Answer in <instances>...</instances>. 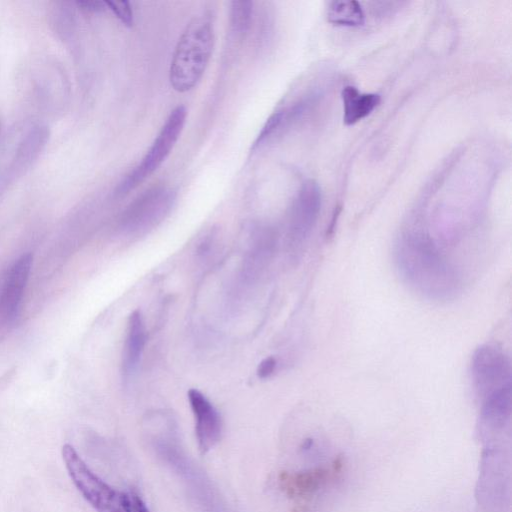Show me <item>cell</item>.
I'll use <instances>...</instances> for the list:
<instances>
[{
  "label": "cell",
  "mask_w": 512,
  "mask_h": 512,
  "mask_svg": "<svg viewBox=\"0 0 512 512\" xmlns=\"http://www.w3.org/2000/svg\"><path fill=\"white\" fill-rule=\"evenodd\" d=\"M175 199V192L166 186L146 190L123 212L121 230L130 237L146 234L169 214Z\"/></svg>",
  "instance_id": "277c9868"
},
{
  "label": "cell",
  "mask_w": 512,
  "mask_h": 512,
  "mask_svg": "<svg viewBox=\"0 0 512 512\" xmlns=\"http://www.w3.org/2000/svg\"><path fill=\"white\" fill-rule=\"evenodd\" d=\"M321 190L313 180L305 181L292 204L288 224L291 250L298 251L310 235L320 212Z\"/></svg>",
  "instance_id": "ba28073f"
},
{
  "label": "cell",
  "mask_w": 512,
  "mask_h": 512,
  "mask_svg": "<svg viewBox=\"0 0 512 512\" xmlns=\"http://www.w3.org/2000/svg\"><path fill=\"white\" fill-rule=\"evenodd\" d=\"M214 46V28L207 15L194 17L175 47L169 80L173 89L184 93L199 82L209 63Z\"/></svg>",
  "instance_id": "6da1fadb"
},
{
  "label": "cell",
  "mask_w": 512,
  "mask_h": 512,
  "mask_svg": "<svg viewBox=\"0 0 512 512\" xmlns=\"http://www.w3.org/2000/svg\"><path fill=\"white\" fill-rule=\"evenodd\" d=\"M77 5L85 11L89 12H101L105 9V2L98 0H81L77 1Z\"/></svg>",
  "instance_id": "ffe728a7"
},
{
  "label": "cell",
  "mask_w": 512,
  "mask_h": 512,
  "mask_svg": "<svg viewBox=\"0 0 512 512\" xmlns=\"http://www.w3.org/2000/svg\"><path fill=\"white\" fill-rule=\"evenodd\" d=\"M145 322L139 310L133 311L127 321L126 337L122 354V371L129 380L137 371L146 344Z\"/></svg>",
  "instance_id": "7c38bea8"
},
{
  "label": "cell",
  "mask_w": 512,
  "mask_h": 512,
  "mask_svg": "<svg viewBox=\"0 0 512 512\" xmlns=\"http://www.w3.org/2000/svg\"><path fill=\"white\" fill-rule=\"evenodd\" d=\"M340 207L336 208L334 213H333V216H332V219H331V222L327 228V231H326V237L327 238H330L332 237L333 233H334V230H335V227H336V222H337V219L339 217V214H340Z\"/></svg>",
  "instance_id": "44dd1931"
},
{
  "label": "cell",
  "mask_w": 512,
  "mask_h": 512,
  "mask_svg": "<svg viewBox=\"0 0 512 512\" xmlns=\"http://www.w3.org/2000/svg\"><path fill=\"white\" fill-rule=\"evenodd\" d=\"M31 265V254H24L10 268L0 294L1 322H10L17 316L29 279Z\"/></svg>",
  "instance_id": "30bf717a"
},
{
  "label": "cell",
  "mask_w": 512,
  "mask_h": 512,
  "mask_svg": "<svg viewBox=\"0 0 512 512\" xmlns=\"http://www.w3.org/2000/svg\"><path fill=\"white\" fill-rule=\"evenodd\" d=\"M509 462L502 448L489 443L485 448L477 485L479 503L488 511H501L509 489Z\"/></svg>",
  "instance_id": "8992f818"
},
{
  "label": "cell",
  "mask_w": 512,
  "mask_h": 512,
  "mask_svg": "<svg viewBox=\"0 0 512 512\" xmlns=\"http://www.w3.org/2000/svg\"><path fill=\"white\" fill-rule=\"evenodd\" d=\"M121 499L124 512H149L142 498L134 491L122 492Z\"/></svg>",
  "instance_id": "ac0fdd59"
},
{
  "label": "cell",
  "mask_w": 512,
  "mask_h": 512,
  "mask_svg": "<svg viewBox=\"0 0 512 512\" xmlns=\"http://www.w3.org/2000/svg\"><path fill=\"white\" fill-rule=\"evenodd\" d=\"M471 371L474 386L483 399L511 384L510 359L500 348L493 345L477 348L472 358Z\"/></svg>",
  "instance_id": "52a82bcc"
},
{
  "label": "cell",
  "mask_w": 512,
  "mask_h": 512,
  "mask_svg": "<svg viewBox=\"0 0 512 512\" xmlns=\"http://www.w3.org/2000/svg\"><path fill=\"white\" fill-rule=\"evenodd\" d=\"M62 456L72 482L97 512H124L121 493L95 475L71 445L63 446Z\"/></svg>",
  "instance_id": "5b68a950"
},
{
  "label": "cell",
  "mask_w": 512,
  "mask_h": 512,
  "mask_svg": "<svg viewBox=\"0 0 512 512\" xmlns=\"http://www.w3.org/2000/svg\"><path fill=\"white\" fill-rule=\"evenodd\" d=\"M253 15V2L248 0H235L230 6V26L237 35H244L251 24Z\"/></svg>",
  "instance_id": "2e32d148"
},
{
  "label": "cell",
  "mask_w": 512,
  "mask_h": 512,
  "mask_svg": "<svg viewBox=\"0 0 512 512\" xmlns=\"http://www.w3.org/2000/svg\"><path fill=\"white\" fill-rule=\"evenodd\" d=\"M189 403L195 418V433L201 454L207 453L220 440L221 417L214 405L197 389L188 391Z\"/></svg>",
  "instance_id": "9c48e42d"
},
{
  "label": "cell",
  "mask_w": 512,
  "mask_h": 512,
  "mask_svg": "<svg viewBox=\"0 0 512 512\" xmlns=\"http://www.w3.org/2000/svg\"><path fill=\"white\" fill-rule=\"evenodd\" d=\"M329 471L316 468L301 472H282L278 482L280 488L290 497H304L318 490L328 478Z\"/></svg>",
  "instance_id": "4fadbf2b"
},
{
  "label": "cell",
  "mask_w": 512,
  "mask_h": 512,
  "mask_svg": "<svg viewBox=\"0 0 512 512\" xmlns=\"http://www.w3.org/2000/svg\"><path fill=\"white\" fill-rule=\"evenodd\" d=\"M343 104V122L354 125L370 115L380 103V95L376 93H361L351 85L341 91Z\"/></svg>",
  "instance_id": "5bb4252c"
},
{
  "label": "cell",
  "mask_w": 512,
  "mask_h": 512,
  "mask_svg": "<svg viewBox=\"0 0 512 512\" xmlns=\"http://www.w3.org/2000/svg\"><path fill=\"white\" fill-rule=\"evenodd\" d=\"M186 116V108L182 105L170 113L141 162L119 183L116 189L118 195L129 193L161 166L175 146L183 130Z\"/></svg>",
  "instance_id": "3957f363"
},
{
  "label": "cell",
  "mask_w": 512,
  "mask_h": 512,
  "mask_svg": "<svg viewBox=\"0 0 512 512\" xmlns=\"http://www.w3.org/2000/svg\"><path fill=\"white\" fill-rule=\"evenodd\" d=\"M327 21L336 26L360 27L365 24L362 5L355 0H335L326 8Z\"/></svg>",
  "instance_id": "9a60e30c"
},
{
  "label": "cell",
  "mask_w": 512,
  "mask_h": 512,
  "mask_svg": "<svg viewBox=\"0 0 512 512\" xmlns=\"http://www.w3.org/2000/svg\"><path fill=\"white\" fill-rule=\"evenodd\" d=\"M399 261L407 277L424 292L445 294L456 285L454 275L426 235H409L404 239Z\"/></svg>",
  "instance_id": "7a4b0ae2"
},
{
  "label": "cell",
  "mask_w": 512,
  "mask_h": 512,
  "mask_svg": "<svg viewBox=\"0 0 512 512\" xmlns=\"http://www.w3.org/2000/svg\"><path fill=\"white\" fill-rule=\"evenodd\" d=\"M276 359L272 356L263 359L257 367V375L261 379L269 377L276 368Z\"/></svg>",
  "instance_id": "d6986e66"
},
{
  "label": "cell",
  "mask_w": 512,
  "mask_h": 512,
  "mask_svg": "<svg viewBox=\"0 0 512 512\" xmlns=\"http://www.w3.org/2000/svg\"><path fill=\"white\" fill-rule=\"evenodd\" d=\"M511 407V384L492 392L483 399L479 433L483 439L487 440V443L509 425Z\"/></svg>",
  "instance_id": "8fae6325"
},
{
  "label": "cell",
  "mask_w": 512,
  "mask_h": 512,
  "mask_svg": "<svg viewBox=\"0 0 512 512\" xmlns=\"http://www.w3.org/2000/svg\"><path fill=\"white\" fill-rule=\"evenodd\" d=\"M105 4L124 25H133V11L128 1H106Z\"/></svg>",
  "instance_id": "e0dca14e"
}]
</instances>
